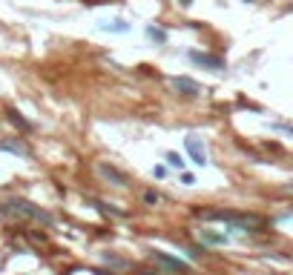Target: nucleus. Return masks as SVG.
Wrapping results in <instances>:
<instances>
[{"instance_id":"f257e3e1","label":"nucleus","mask_w":293,"mask_h":275,"mask_svg":"<svg viewBox=\"0 0 293 275\" xmlns=\"http://www.w3.org/2000/svg\"><path fill=\"white\" fill-rule=\"evenodd\" d=\"M201 221H221V224H230L236 230H250L256 232L264 226V218L256 212H230V210H198L196 212Z\"/></svg>"},{"instance_id":"f03ea898","label":"nucleus","mask_w":293,"mask_h":275,"mask_svg":"<svg viewBox=\"0 0 293 275\" xmlns=\"http://www.w3.org/2000/svg\"><path fill=\"white\" fill-rule=\"evenodd\" d=\"M6 210H9V212H17V215H26V218H35V221H40V224H52V215H49V212H44L40 207H35V203H29V201H20V198L9 201Z\"/></svg>"},{"instance_id":"7ed1b4c3","label":"nucleus","mask_w":293,"mask_h":275,"mask_svg":"<svg viewBox=\"0 0 293 275\" xmlns=\"http://www.w3.org/2000/svg\"><path fill=\"white\" fill-rule=\"evenodd\" d=\"M184 144H187V152L193 155V164H198V167H207V149H204V144H201V138L190 132V135L184 138Z\"/></svg>"},{"instance_id":"20e7f679","label":"nucleus","mask_w":293,"mask_h":275,"mask_svg":"<svg viewBox=\"0 0 293 275\" xmlns=\"http://www.w3.org/2000/svg\"><path fill=\"white\" fill-rule=\"evenodd\" d=\"M190 60L198 66H204V69H210V72H221V69H224V58L207 55V52H190Z\"/></svg>"},{"instance_id":"39448f33","label":"nucleus","mask_w":293,"mask_h":275,"mask_svg":"<svg viewBox=\"0 0 293 275\" xmlns=\"http://www.w3.org/2000/svg\"><path fill=\"white\" fill-rule=\"evenodd\" d=\"M98 175H101L103 181L115 184V187H130V178H127L118 167H112V164H98Z\"/></svg>"},{"instance_id":"423d86ee","label":"nucleus","mask_w":293,"mask_h":275,"mask_svg":"<svg viewBox=\"0 0 293 275\" xmlns=\"http://www.w3.org/2000/svg\"><path fill=\"white\" fill-rule=\"evenodd\" d=\"M153 258L158 261V264H164L167 269H173V272H181V275H187V272H190V264H184L181 258H173V255L161 253V249H155V253H153Z\"/></svg>"},{"instance_id":"0eeeda50","label":"nucleus","mask_w":293,"mask_h":275,"mask_svg":"<svg viewBox=\"0 0 293 275\" xmlns=\"http://www.w3.org/2000/svg\"><path fill=\"white\" fill-rule=\"evenodd\" d=\"M173 86H176V92L187 95V98H196V95H201V86H198L196 80H190V78H173Z\"/></svg>"},{"instance_id":"6e6552de","label":"nucleus","mask_w":293,"mask_h":275,"mask_svg":"<svg viewBox=\"0 0 293 275\" xmlns=\"http://www.w3.org/2000/svg\"><path fill=\"white\" fill-rule=\"evenodd\" d=\"M201 238L210 241V244H227V235H219V232H201Z\"/></svg>"},{"instance_id":"1a4fd4ad","label":"nucleus","mask_w":293,"mask_h":275,"mask_svg":"<svg viewBox=\"0 0 293 275\" xmlns=\"http://www.w3.org/2000/svg\"><path fill=\"white\" fill-rule=\"evenodd\" d=\"M9 121L15 123V126H20V129H26V132H29V129H32V123H29V121H23V118H20V115H17L15 109H12V112H9Z\"/></svg>"},{"instance_id":"9d476101","label":"nucleus","mask_w":293,"mask_h":275,"mask_svg":"<svg viewBox=\"0 0 293 275\" xmlns=\"http://www.w3.org/2000/svg\"><path fill=\"white\" fill-rule=\"evenodd\" d=\"M167 164H170L173 169H184V158H181L178 152H167Z\"/></svg>"},{"instance_id":"9b49d317","label":"nucleus","mask_w":293,"mask_h":275,"mask_svg":"<svg viewBox=\"0 0 293 275\" xmlns=\"http://www.w3.org/2000/svg\"><path fill=\"white\" fill-rule=\"evenodd\" d=\"M158 201H161V195H158V192H144V203H146V207H155Z\"/></svg>"},{"instance_id":"f8f14e48","label":"nucleus","mask_w":293,"mask_h":275,"mask_svg":"<svg viewBox=\"0 0 293 275\" xmlns=\"http://www.w3.org/2000/svg\"><path fill=\"white\" fill-rule=\"evenodd\" d=\"M146 35H150V37H155V40H164V32H161V29H153V26L146 29Z\"/></svg>"},{"instance_id":"ddd939ff","label":"nucleus","mask_w":293,"mask_h":275,"mask_svg":"<svg viewBox=\"0 0 293 275\" xmlns=\"http://www.w3.org/2000/svg\"><path fill=\"white\" fill-rule=\"evenodd\" d=\"M181 181H184V184H187V187H190V184H196V178H193V175H190V172H184V175H181Z\"/></svg>"},{"instance_id":"4468645a","label":"nucleus","mask_w":293,"mask_h":275,"mask_svg":"<svg viewBox=\"0 0 293 275\" xmlns=\"http://www.w3.org/2000/svg\"><path fill=\"white\" fill-rule=\"evenodd\" d=\"M190 3H193V0H181V6H190Z\"/></svg>"},{"instance_id":"2eb2a0df","label":"nucleus","mask_w":293,"mask_h":275,"mask_svg":"<svg viewBox=\"0 0 293 275\" xmlns=\"http://www.w3.org/2000/svg\"><path fill=\"white\" fill-rule=\"evenodd\" d=\"M287 187H290V189H293V181H290V184H287Z\"/></svg>"}]
</instances>
